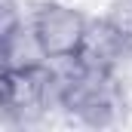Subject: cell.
<instances>
[{"mask_svg":"<svg viewBox=\"0 0 132 132\" xmlns=\"http://www.w3.org/2000/svg\"><path fill=\"white\" fill-rule=\"evenodd\" d=\"M9 71V62H6V52H3V46H0V77Z\"/></svg>","mask_w":132,"mask_h":132,"instance_id":"obj_5","label":"cell"},{"mask_svg":"<svg viewBox=\"0 0 132 132\" xmlns=\"http://www.w3.org/2000/svg\"><path fill=\"white\" fill-rule=\"evenodd\" d=\"M132 49L120 40V34L114 31L104 19L92 22L89 19V28H86V40L80 46V55L74 62H80L83 68H92V71H104V74H117L120 65L126 62Z\"/></svg>","mask_w":132,"mask_h":132,"instance_id":"obj_2","label":"cell"},{"mask_svg":"<svg viewBox=\"0 0 132 132\" xmlns=\"http://www.w3.org/2000/svg\"><path fill=\"white\" fill-rule=\"evenodd\" d=\"M104 22L120 34V40L132 49V0H111L108 12H104Z\"/></svg>","mask_w":132,"mask_h":132,"instance_id":"obj_4","label":"cell"},{"mask_svg":"<svg viewBox=\"0 0 132 132\" xmlns=\"http://www.w3.org/2000/svg\"><path fill=\"white\" fill-rule=\"evenodd\" d=\"M0 46H3V52H6L9 68H34V65H43V62H46V55H43V49H40V43H37V37H34L28 19L9 34L6 40H0Z\"/></svg>","mask_w":132,"mask_h":132,"instance_id":"obj_3","label":"cell"},{"mask_svg":"<svg viewBox=\"0 0 132 132\" xmlns=\"http://www.w3.org/2000/svg\"><path fill=\"white\" fill-rule=\"evenodd\" d=\"M34 37L46 55V62H74L86 40L89 19L59 0H40L28 15Z\"/></svg>","mask_w":132,"mask_h":132,"instance_id":"obj_1","label":"cell"}]
</instances>
